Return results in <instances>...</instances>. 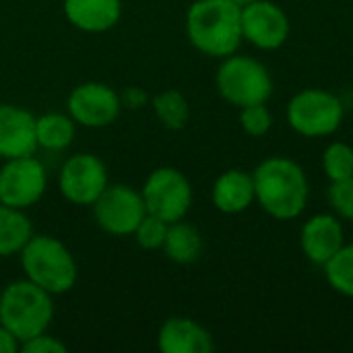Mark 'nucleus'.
Wrapping results in <instances>:
<instances>
[{
	"mask_svg": "<svg viewBox=\"0 0 353 353\" xmlns=\"http://www.w3.org/2000/svg\"><path fill=\"white\" fill-rule=\"evenodd\" d=\"M252 180L256 203L273 219L290 221L304 213L310 186L304 170L294 159L283 155L267 157L254 168Z\"/></svg>",
	"mask_w": 353,
	"mask_h": 353,
	"instance_id": "obj_1",
	"label": "nucleus"
},
{
	"mask_svg": "<svg viewBox=\"0 0 353 353\" xmlns=\"http://www.w3.org/2000/svg\"><path fill=\"white\" fill-rule=\"evenodd\" d=\"M186 35L205 56H232L244 39L242 8L232 0H196L186 12Z\"/></svg>",
	"mask_w": 353,
	"mask_h": 353,
	"instance_id": "obj_2",
	"label": "nucleus"
},
{
	"mask_svg": "<svg viewBox=\"0 0 353 353\" xmlns=\"http://www.w3.org/2000/svg\"><path fill=\"white\" fill-rule=\"evenodd\" d=\"M19 254L25 277L48 294L60 296L74 288L79 277L77 261L58 238L31 236Z\"/></svg>",
	"mask_w": 353,
	"mask_h": 353,
	"instance_id": "obj_3",
	"label": "nucleus"
},
{
	"mask_svg": "<svg viewBox=\"0 0 353 353\" xmlns=\"http://www.w3.org/2000/svg\"><path fill=\"white\" fill-rule=\"evenodd\" d=\"M52 294L27 277L4 288L0 294V325H4L19 343L46 333L54 319Z\"/></svg>",
	"mask_w": 353,
	"mask_h": 353,
	"instance_id": "obj_4",
	"label": "nucleus"
},
{
	"mask_svg": "<svg viewBox=\"0 0 353 353\" xmlns=\"http://www.w3.org/2000/svg\"><path fill=\"white\" fill-rule=\"evenodd\" d=\"M215 85L219 95L238 110L252 103H267L273 95V79L269 68L261 60L242 54L221 58Z\"/></svg>",
	"mask_w": 353,
	"mask_h": 353,
	"instance_id": "obj_5",
	"label": "nucleus"
},
{
	"mask_svg": "<svg viewBox=\"0 0 353 353\" xmlns=\"http://www.w3.org/2000/svg\"><path fill=\"white\" fill-rule=\"evenodd\" d=\"M343 114L345 110L339 95L319 87L296 93L288 103L290 126L306 139L335 134L343 122Z\"/></svg>",
	"mask_w": 353,
	"mask_h": 353,
	"instance_id": "obj_6",
	"label": "nucleus"
},
{
	"mask_svg": "<svg viewBox=\"0 0 353 353\" xmlns=\"http://www.w3.org/2000/svg\"><path fill=\"white\" fill-rule=\"evenodd\" d=\"M147 213L174 223L186 217L192 205V186L176 168H157L145 180L141 190Z\"/></svg>",
	"mask_w": 353,
	"mask_h": 353,
	"instance_id": "obj_7",
	"label": "nucleus"
},
{
	"mask_svg": "<svg viewBox=\"0 0 353 353\" xmlns=\"http://www.w3.org/2000/svg\"><path fill=\"white\" fill-rule=\"evenodd\" d=\"M91 207L97 225L112 236H132L147 215L143 194L126 184H108Z\"/></svg>",
	"mask_w": 353,
	"mask_h": 353,
	"instance_id": "obj_8",
	"label": "nucleus"
},
{
	"mask_svg": "<svg viewBox=\"0 0 353 353\" xmlns=\"http://www.w3.org/2000/svg\"><path fill=\"white\" fill-rule=\"evenodd\" d=\"M48 176L43 165L33 157L6 159L0 168V203L14 209L33 207L46 192Z\"/></svg>",
	"mask_w": 353,
	"mask_h": 353,
	"instance_id": "obj_9",
	"label": "nucleus"
},
{
	"mask_svg": "<svg viewBox=\"0 0 353 353\" xmlns=\"http://www.w3.org/2000/svg\"><path fill=\"white\" fill-rule=\"evenodd\" d=\"M66 108L74 124L85 128H105L120 116L122 99L110 85L89 81L70 91Z\"/></svg>",
	"mask_w": 353,
	"mask_h": 353,
	"instance_id": "obj_10",
	"label": "nucleus"
},
{
	"mask_svg": "<svg viewBox=\"0 0 353 353\" xmlns=\"http://www.w3.org/2000/svg\"><path fill=\"white\" fill-rule=\"evenodd\" d=\"M60 192L74 205H93L108 186V170L103 161L91 153H77L60 170Z\"/></svg>",
	"mask_w": 353,
	"mask_h": 353,
	"instance_id": "obj_11",
	"label": "nucleus"
},
{
	"mask_svg": "<svg viewBox=\"0 0 353 353\" xmlns=\"http://www.w3.org/2000/svg\"><path fill=\"white\" fill-rule=\"evenodd\" d=\"M288 12L271 0H254L242 8V35L259 50H279L290 37Z\"/></svg>",
	"mask_w": 353,
	"mask_h": 353,
	"instance_id": "obj_12",
	"label": "nucleus"
},
{
	"mask_svg": "<svg viewBox=\"0 0 353 353\" xmlns=\"http://www.w3.org/2000/svg\"><path fill=\"white\" fill-rule=\"evenodd\" d=\"M35 149V116L25 108L0 103V159L33 155Z\"/></svg>",
	"mask_w": 353,
	"mask_h": 353,
	"instance_id": "obj_13",
	"label": "nucleus"
},
{
	"mask_svg": "<svg viewBox=\"0 0 353 353\" xmlns=\"http://www.w3.org/2000/svg\"><path fill=\"white\" fill-rule=\"evenodd\" d=\"M345 244L343 225L333 213L312 215L300 232V248L314 265H325Z\"/></svg>",
	"mask_w": 353,
	"mask_h": 353,
	"instance_id": "obj_14",
	"label": "nucleus"
},
{
	"mask_svg": "<svg viewBox=\"0 0 353 353\" xmlns=\"http://www.w3.org/2000/svg\"><path fill=\"white\" fill-rule=\"evenodd\" d=\"M161 353H211L215 350L211 333L188 316L168 319L157 333Z\"/></svg>",
	"mask_w": 353,
	"mask_h": 353,
	"instance_id": "obj_15",
	"label": "nucleus"
},
{
	"mask_svg": "<svg viewBox=\"0 0 353 353\" xmlns=\"http://www.w3.org/2000/svg\"><path fill=\"white\" fill-rule=\"evenodd\" d=\"M211 199H213L215 209L225 215L244 213L256 201L252 174H248L244 170L223 172L213 184Z\"/></svg>",
	"mask_w": 353,
	"mask_h": 353,
	"instance_id": "obj_16",
	"label": "nucleus"
},
{
	"mask_svg": "<svg viewBox=\"0 0 353 353\" xmlns=\"http://www.w3.org/2000/svg\"><path fill=\"white\" fill-rule=\"evenodd\" d=\"M64 14L81 31L103 33L120 21L122 2L120 0H64Z\"/></svg>",
	"mask_w": 353,
	"mask_h": 353,
	"instance_id": "obj_17",
	"label": "nucleus"
},
{
	"mask_svg": "<svg viewBox=\"0 0 353 353\" xmlns=\"http://www.w3.org/2000/svg\"><path fill=\"white\" fill-rule=\"evenodd\" d=\"M203 246L205 244H203L201 232L194 225L180 219L168 225V234H165V242L161 250L170 261L178 265H190L201 259Z\"/></svg>",
	"mask_w": 353,
	"mask_h": 353,
	"instance_id": "obj_18",
	"label": "nucleus"
},
{
	"mask_svg": "<svg viewBox=\"0 0 353 353\" xmlns=\"http://www.w3.org/2000/svg\"><path fill=\"white\" fill-rule=\"evenodd\" d=\"M31 236L33 230L25 211L0 203V259L21 252Z\"/></svg>",
	"mask_w": 353,
	"mask_h": 353,
	"instance_id": "obj_19",
	"label": "nucleus"
},
{
	"mask_svg": "<svg viewBox=\"0 0 353 353\" xmlns=\"http://www.w3.org/2000/svg\"><path fill=\"white\" fill-rule=\"evenodd\" d=\"M37 147L48 151H62L74 141V120L66 114H43L35 118Z\"/></svg>",
	"mask_w": 353,
	"mask_h": 353,
	"instance_id": "obj_20",
	"label": "nucleus"
},
{
	"mask_svg": "<svg viewBox=\"0 0 353 353\" xmlns=\"http://www.w3.org/2000/svg\"><path fill=\"white\" fill-rule=\"evenodd\" d=\"M153 112L157 120L168 128V130H182L188 120H190V105L188 99L176 91V89H165L159 91L153 99Z\"/></svg>",
	"mask_w": 353,
	"mask_h": 353,
	"instance_id": "obj_21",
	"label": "nucleus"
},
{
	"mask_svg": "<svg viewBox=\"0 0 353 353\" xmlns=\"http://www.w3.org/2000/svg\"><path fill=\"white\" fill-rule=\"evenodd\" d=\"M323 267L329 285L337 294L353 298V244H343Z\"/></svg>",
	"mask_w": 353,
	"mask_h": 353,
	"instance_id": "obj_22",
	"label": "nucleus"
},
{
	"mask_svg": "<svg viewBox=\"0 0 353 353\" xmlns=\"http://www.w3.org/2000/svg\"><path fill=\"white\" fill-rule=\"evenodd\" d=\"M323 170L331 182L353 176V147L343 141H333L323 153Z\"/></svg>",
	"mask_w": 353,
	"mask_h": 353,
	"instance_id": "obj_23",
	"label": "nucleus"
},
{
	"mask_svg": "<svg viewBox=\"0 0 353 353\" xmlns=\"http://www.w3.org/2000/svg\"><path fill=\"white\" fill-rule=\"evenodd\" d=\"M240 126L248 137L261 139L273 128V114L267 103H252L240 108Z\"/></svg>",
	"mask_w": 353,
	"mask_h": 353,
	"instance_id": "obj_24",
	"label": "nucleus"
},
{
	"mask_svg": "<svg viewBox=\"0 0 353 353\" xmlns=\"http://www.w3.org/2000/svg\"><path fill=\"white\" fill-rule=\"evenodd\" d=\"M168 225H170L168 221L147 213L143 217V221L137 225L132 236H134V240H137V244L141 248H145V250H159L163 246V242H165Z\"/></svg>",
	"mask_w": 353,
	"mask_h": 353,
	"instance_id": "obj_25",
	"label": "nucleus"
},
{
	"mask_svg": "<svg viewBox=\"0 0 353 353\" xmlns=\"http://www.w3.org/2000/svg\"><path fill=\"white\" fill-rule=\"evenodd\" d=\"M329 203L339 219L353 221V176L335 180L329 186Z\"/></svg>",
	"mask_w": 353,
	"mask_h": 353,
	"instance_id": "obj_26",
	"label": "nucleus"
},
{
	"mask_svg": "<svg viewBox=\"0 0 353 353\" xmlns=\"http://www.w3.org/2000/svg\"><path fill=\"white\" fill-rule=\"evenodd\" d=\"M21 350L25 353H66V345L62 341H58L56 337L46 333H39L27 341L21 343Z\"/></svg>",
	"mask_w": 353,
	"mask_h": 353,
	"instance_id": "obj_27",
	"label": "nucleus"
},
{
	"mask_svg": "<svg viewBox=\"0 0 353 353\" xmlns=\"http://www.w3.org/2000/svg\"><path fill=\"white\" fill-rule=\"evenodd\" d=\"M17 350H21V343L4 325H0V353H14Z\"/></svg>",
	"mask_w": 353,
	"mask_h": 353,
	"instance_id": "obj_28",
	"label": "nucleus"
},
{
	"mask_svg": "<svg viewBox=\"0 0 353 353\" xmlns=\"http://www.w3.org/2000/svg\"><path fill=\"white\" fill-rule=\"evenodd\" d=\"M120 99H122V103H126V105H130V108H141V105L145 103L147 95H145L141 89H137V87H128L126 93L120 95Z\"/></svg>",
	"mask_w": 353,
	"mask_h": 353,
	"instance_id": "obj_29",
	"label": "nucleus"
},
{
	"mask_svg": "<svg viewBox=\"0 0 353 353\" xmlns=\"http://www.w3.org/2000/svg\"><path fill=\"white\" fill-rule=\"evenodd\" d=\"M234 4H238L240 8H244V6H248L250 2H254V0H232Z\"/></svg>",
	"mask_w": 353,
	"mask_h": 353,
	"instance_id": "obj_30",
	"label": "nucleus"
}]
</instances>
